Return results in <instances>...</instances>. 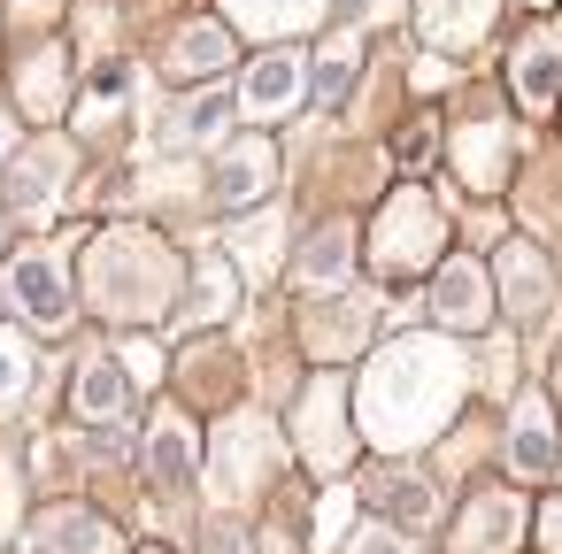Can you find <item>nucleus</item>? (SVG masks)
<instances>
[{
  "label": "nucleus",
  "mask_w": 562,
  "mask_h": 554,
  "mask_svg": "<svg viewBox=\"0 0 562 554\" xmlns=\"http://www.w3.org/2000/svg\"><path fill=\"white\" fill-rule=\"evenodd\" d=\"M431 247H439V224H431L424 193H401V201H393V216H385V231H378L385 270H416V262H431Z\"/></svg>",
  "instance_id": "1"
},
{
  "label": "nucleus",
  "mask_w": 562,
  "mask_h": 554,
  "mask_svg": "<svg viewBox=\"0 0 562 554\" xmlns=\"http://www.w3.org/2000/svg\"><path fill=\"white\" fill-rule=\"evenodd\" d=\"M9 293L24 301V316H32L40 331H63V324H70V301H63V278H55L47 255H24V262L9 270Z\"/></svg>",
  "instance_id": "2"
},
{
  "label": "nucleus",
  "mask_w": 562,
  "mask_h": 554,
  "mask_svg": "<svg viewBox=\"0 0 562 554\" xmlns=\"http://www.w3.org/2000/svg\"><path fill=\"white\" fill-rule=\"evenodd\" d=\"M301 101V55H262L255 70H247V109L255 116H278V109H293Z\"/></svg>",
  "instance_id": "3"
},
{
  "label": "nucleus",
  "mask_w": 562,
  "mask_h": 554,
  "mask_svg": "<svg viewBox=\"0 0 562 554\" xmlns=\"http://www.w3.org/2000/svg\"><path fill=\"white\" fill-rule=\"evenodd\" d=\"M431 308H439L447 324H485V270L454 255V262L439 270V285H431Z\"/></svg>",
  "instance_id": "4"
},
{
  "label": "nucleus",
  "mask_w": 562,
  "mask_h": 554,
  "mask_svg": "<svg viewBox=\"0 0 562 554\" xmlns=\"http://www.w3.org/2000/svg\"><path fill=\"white\" fill-rule=\"evenodd\" d=\"M40 539H47V554H116V531L101 516H86V508H55L40 523Z\"/></svg>",
  "instance_id": "5"
},
{
  "label": "nucleus",
  "mask_w": 562,
  "mask_h": 554,
  "mask_svg": "<svg viewBox=\"0 0 562 554\" xmlns=\"http://www.w3.org/2000/svg\"><path fill=\"white\" fill-rule=\"evenodd\" d=\"M508 462H516L524 477H547V470H554V416H547L539 393H531L524 416H516V446H508Z\"/></svg>",
  "instance_id": "6"
},
{
  "label": "nucleus",
  "mask_w": 562,
  "mask_h": 554,
  "mask_svg": "<svg viewBox=\"0 0 562 554\" xmlns=\"http://www.w3.org/2000/svg\"><path fill=\"white\" fill-rule=\"evenodd\" d=\"M124 400H132L124 370H116V362H86V377H78V408H86V416H124Z\"/></svg>",
  "instance_id": "7"
},
{
  "label": "nucleus",
  "mask_w": 562,
  "mask_h": 554,
  "mask_svg": "<svg viewBox=\"0 0 562 554\" xmlns=\"http://www.w3.org/2000/svg\"><path fill=\"white\" fill-rule=\"evenodd\" d=\"M339 278H347V231H324L301 262V285H339Z\"/></svg>",
  "instance_id": "8"
},
{
  "label": "nucleus",
  "mask_w": 562,
  "mask_h": 554,
  "mask_svg": "<svg viewBox=\"0 0 562 554\" xmlns=\"http://www.w3.org/2000/svg\"><path fill=\"white\" fill-rule=\"evenodd\" d=\"M193 462H201L193 431H186V423H162V431H155V470H162V477H193Z\"/></svg>",
  "instance_id": "9"
},
{
  "label": "nucleus",
  "mask_w": 562,
  "mask_h": 554,
  "mask_svg": "<svg viewBox=\"0 0 562 554\" xmlns=\"http://www.w3.org/2000/svg\"><path fill=\"white\" fill-rule=\"evenodd\" d=\"M16 393H24V347H16V339H0V408H9Z\"/></svg>",
  "instance_id": "10"
},
{
  "label": "nucleus",
  "mask_w": 562,
  "mask_h": 554,
  "mask_svg": "<svg viewBox=\"0 0 562 554\" xmlns=\"http://www.w3.org/2000/svg\"><path fill=\"white\" fill-rule=\"evenodd\" d=\"M347 554H408V546H401V539H393L385 523H362V531L347 539Z\"/></svg>",
  "instance_id": "11"
},
{
  "label": "nucleus",
  "mask_w": 562,
  "mask_h": 554,
  "mask_svg": "<svg viewBox=\"0 0 562 554\" xmlns=\"http://www.w3.org/2000/svg\"><path fill=\"white\" fill-rule=\"evenodd\" d=\"M547 546H554V554H562V500H554V508H547Z\"/></svg>",
  "instance_id": "12"
},
{
  "label": "nucleus",
  "mask_w": 562,
  "mask_h": 554,
  "mask_svg": "<svg viewBox=\"0 0 562 554\" xmlns=\"http://www.w3.org/2000/svg\"><path fill=\"white\" fill-rule=\"evenodd\" d=\"M0 147H9V139H0Z\"/></svg>",
  "instance_id": "13"
}]
</instances>
